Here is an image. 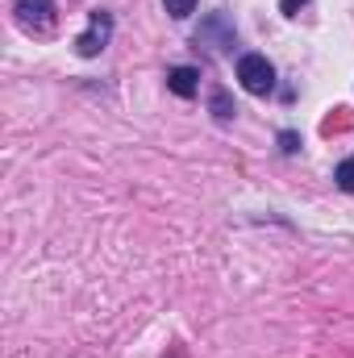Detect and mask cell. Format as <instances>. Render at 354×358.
<instances>
[{
  "label": "cell",
  "instance_id": "obj_1",
  "mask_svg": "<svg viewBox=\"0 0 354 358\" xmlns=\"http://www.w3.org/2000/svg\"><path fill=\"white\" fill-rule=\"evenodd\" d=\"M13 13H17V25H21L25 34H50L55 21H59L55 0H17Z\"/></svg>",
  "mask_w": 354,
  "mask_h": 358
},
{
  "label": "cell",
  "instance_id": "obj_2",
  "mask_svg": "<svg viewBox=\"0 0 354 358\" xmlns=\"http://www.w3.org/2000/svg\"><path fill=\"white\" fill-rule=\"evenodd\" d=\"M238 80L250 96H267L275 88V67L267 63V55H242L238 59Z\"/></svg>",
  "mask_w": 354,
  "mask_h": 358
},
{
  "label": "cell",
  "instance_id": "obj_3",
  "mask_svg": "<svg viewBox=\"0 0 354 358\" xmlns=\"http://www.w3.org/2000/svg\"><path fill=\"white\" fill-rule=\"evenodd\" d=\"M108 38H113V13L96 8L88 17V29L76 38V55H80V59H96V55L108 46Z\"/></svg>",
  "mask_w": 354,
  "mask_h": 358
},
{
  "label": "cell",
  "instance_id": "obj_4",
  "mask_svg": "<svg viewBox=\"0 0 354 358\" xmlns=\"http://www.w3.org/2000/svg\"><path fill=\"white\" fill-rule=\"evenodd\" d=\"M234 38H238V34H234V25H229L225 13H208L204 25L196 29V46H213V50H229Z\"/></svg>",
  "mask_w": 354,
  "mask_h": 358
},
{
  "label": "cell",
  "instance_id": "obj_5",
  "mask_svg": "<svg viewBox=\"0 0 354 358\" xmlns=\"http://www.w3.org/2000/svg\"><path fill=\"white\" fill-rule=\"evenodd\" d=\"M167 88L176 96H196L200 92V71L196 67H171L167 71Z\"/></svg>",
  "mask_w": 354,
  "mask_h": 358
},
{
  "label": "cell",
  "instance_id": "obj_6",
  "mask_svg": "<svg viewBox=\"0 0 354 358\" xmlns=\"http://www.w3.org/2000/svg\"><path fill=\"white\" fill-rule=\"evenodd\" d=\"M334 183H338L342 192H354V159L338 163V171H334Z\"/></svg>",
  "mask_w": 354,
  "mask_h": 358
},
{
  "label": "cell",
  "instance_id": "obj_7",
  "mask_svg": "<svg viewBox=\"0 0 354 358\" xmlns=\"http://www.w3.org/2000/svg\"><path fill=\"white\" fill-rule=\"evenodd\" d=\"M163 8H167L176 21H183V17H192V13H196V0H163Z\"/></svg>",
  "mask_w": 354,
  "mask_h": 358
},
{
  "label": "cell",
  "instance_id": "obj_8",
  "mask_svg": "<svg viewBox=\"0 0 354 358\" xmlns=\"http://www.w3.org/2000/svg\"><path fill=\"white\" fill-rule=\"evenodd\" d=\"M213 117H217V121H229V117H234V104H229L225 92H213Z\"/></svg>",
  "mask_w": 354,
  "mask_h": 358
},
{
  "label": "cell",
  "instance_id": "obj_9",
  "mask_svg": "<svg viewBox=\"0 0 354 358\" xmlns=\"http://www.w3.org/2000/svg\"><path fill=\"white\" fill-rule=\"evenodd\" d=\"M304 4H309V0H279V13H283V17H296Z\"/></svg>",
  "mask_w": 354,
  "mask_h": 358
}]
</instances>
